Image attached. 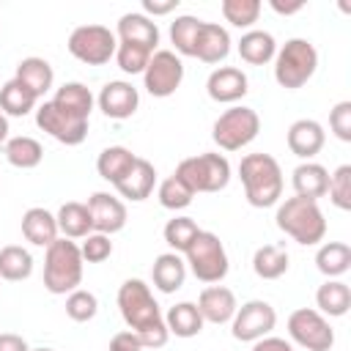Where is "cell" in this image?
I'll use <instances>...</instances> for the list:
<instances>
[{
  "label": "cell",
  "mask_w": 351,
  "mask_h": 351,
  "mask_svg": "<svg viewBox=\"0 0 351 351\" xmlns=\"http://www.w3.org/2000/svg\"><path fill=\"white\" fill-rule=\"evenodd\" d=\"M30 274H33V255L25 247H19V244L0 247V280L22 282Z\"/></svg>",
  "instance_id": "35"
},
{
  "label": "cell",
  "mask_w": 351,
  "mask_h": 351,
  "mask_svg": "<svg viewBox=\"0 0 351 351\" xmlns=\"http://www.w3.org/2000/svg\"><path fill=\"white\" fill-rule=\"evenodd\" d=\"M36 93L33 90H27L16 77L14 80H8L3 88H0V112L8 118H22V115H27L30 110H36Z\"/></svg>",
  "instance_id": "33"
},
{
  "label": "cell",
  "mask_w": 351,
  "mask_h": 351,
  "mask_svg": "<svg viewBox=\"0 0 351 351\" xmlns=\"http://www.w3.org/2000/svg\"><path fill=\"white\" fill-rule=\"evenodd\" d=\"M162 233H165V241L170 244L173 252H186V247L200 233V228H197V222L192 217H173V219H167Z\"/></svg>",
  "instance_id": "39"
},
{
  "label": "cell",
  "mask_w": 351,
  "mask_h": 351,
  "mask_svg": "<svg viewBox=\"0 0 351 351\" xmlns=\"http://www.w3.org/2000/svg\"><path fill=\"white\" fill-rule=\"evenodd\" d=\"M252 271L261 280H280L288 271V252L277 244H263L252 255Z\"/></svg>",
  "instance_id": "36"
},
{
  "label": "cell",
  "mask_w": 351,
  "mask_h": 351,
  "mask_svg": "<svg viewBox=\"0 0 351 351\" xmlns=\"http://www.w3.org/2000/svg\"><path fill=\"white\" fill-rule=\"evenodd\" d=\"M134 162H137V156H134L129 148H123V145H110V148H104V151L99 154L96 170H99V176H101L104 181L118 184V181L134 167Z\"/></svg>",
  "instance_id": "32"
},
{
  "label": "cell",
  "mask_w": 351,
  "mask_h": 351,
  "mask_svg": "<svg viewBox=\"0 0 351 351\" xmlns=\"http://www.w3.org/2000/svg\"><path fill=\"white\" fill-rule=\"evenodd\" d=\"M181 80H184V63L173 49H156L143 71V85L156 99L173 96L178 90Z\"/></svg>",
  "instance_id": "11"
},
{
  "label": "cell",
  "mask_w": 351,
  "mask_h": 351,
  "mask_svg": "<svg viewBox=\"0 0 351 351\" xmlns=\"http://www.w3.org/2000/svg\"><path fill=\"white\" fill-rule=\"evenodd\" d=\"M58 107H63L66 112H71V115H77V118H90V112H93V93H90V88L88 85H82V82H63L58 90H55V99H52Z\"/></svg>",
  "instance_id": "31"
},
{
  "label": "cell",
  "mask_w": 351,
  "mask_h": 351,
  "mask_svg": "<svg viewBox=\"0 0 351 351\" xmlns=\"http://www.w3.org/2000/svg\"><path fill=\"white\" fill-rule=\"evenodd\" d=\"M82 255L71 239H55L44 252V288L49 293H71L82 282Z\"/></svg>",
  "instance_id": "4"
},
{
  "label": "cell",
  "mask_w": 351,
  "mask_h": 351,
  "mask_svg": "<svg viewBox=\"0 0 351 351\" xmlns=\"http://www.w3.org/2000/svg\"><path fill=\"white\" fill-rule=\"evenodd\" d=\"M184 255H186L189 271H192L200 282H208V285L222 282L225 274H228V269H230L225 244H222L219 236L211 233V230H200V233L192 239V244L186 247Z\"/></svg>",
  "instance_id": "7"
},
{
  "label": "cell",
  "mask_w": 351,
  "mask_h": 351,
  "mask_svg": "<svg viewBox=\"0 0 351 351\" xmlns=\"http://www.w3.org/2000/svg\"><path fill=\"white\" fill-rule=\"evenodd\" d=\"M315 266L329 280L343 277L351 269V247L346 241H324L315 252Z\"/></svg>",
  "instance_id": "30"
},
{
  "label": "cell",
  "mask_w": 351,
  "mask_h": 351,
  "mask_svg": "<svg viewBox=\"0 0 351 351\" xmlns=\"http://www.w3.org/2000/svg\"><path fill=\"white\" fill-rule=\"evenodd\" d=\"M203 324L206 321H203V315H200L195 302H178L165 315V326L176 337H195V335L203 332Z\"/></svg>",
  "instance_id": "26"
},
{
  "label": "cell",
  "mask_w": 351,
  "mask_h": 351,
  "mask_svg": "<svg viewBox=\"0 0 351 351\" xmlns=\"http://www.w3.org/2000/svg\"><path fill=\"white\" fill-rule=\"evenodd\" d=\"M291 184L296 197H307V200H318L326 195L329 186V170L318 162H302L293 167L291 173Z\"/></svg>",
  "instance_id": "21"
},
{
  "label": "cell",
  "mask_w": 351,
  "mask_h": 351,
  "mask_svg": "<svg viewBox=\"0 0 351 351\" xmlns=\"http://www.w3.org/2000/svg\"><path fill=\"white\" fill-rule=\"evenodd\" d=\"M8 140V118L0 112V143H5Z\"/></svg>",
  "instance_id": "51"
},
{
  "label": "cell",
  "mask_w": 351,
  "mask_h": 351,
  "mask_svg": "<svg viewBox=\"0 0 351 351\" xmlns=\"http://www.w3.org/2000/svg\"><path fill=\"white\" fill-rule=\"evenodd\" d=\"M274 222L285 236H291L296 244H304V247H313L326 236V219H324V211L318 208V200L293 195L277 206Z\"/></svg>",
  "instance_id": "3"
},
{
  "label": "cell",
  "mask_w": 351,
  "mask_h": 351,
  "mask_svg": "<svg viewBox=\"0 0 351 351\" xmlns=\"http://www.w3.org/2000/svg\"><path fill=\"white\" fill-rule=\"evenodd\" d=\"M288 337L307 351H329L335 346V329L313 307H299L288 315Z\"/></svg>",
  "instance_id": "10"
},
{
  "label": "cell",
  "mask_w": 351,
  "mask_h": 351,
  "mask_svg": "<svg viewBox=\"0 0 351 351\" xmlns=\"http://www.w3.org/2000/svg\"><path fill=\"white\" fill-rule=\"evenodd\" d=\"M118 310H121V318L126 321V326L140 337L143 348H162L167 343L170 332L165 326V315H162L151 288L145 285V280L129 277L121 282Z\"/></svg>",
  "instance_id": "1"
},
{
  "label": "cell",
  "mask_w": 351,
  "mask_h": 351,
  "mask_svg": "<svg viewBox=\"0 0 351 351\" xmlns=\"http://www.w3.org/2000/svg\"><path fill=\"white\" fill-rule=\"evenodd\" d=\"M178 8V0H165V3H156V0H143V14H154V16H165L170 11Z\"/></svg>",
  "instance_id": "48"
},
{
  "label": "cell",
  "mask_w": 351,
  "mask_h": 351,
  "mask_svg": "<svg viewBox=\"0 0 351 351\" xmlns=\"http://www.w3.org/2000/svg\"><path fill=\"white\" fill-rule=\"evenodd\" d=\"M329 129L337 140L351 143V101H337L329 112Z\"/></svg>",
  "instance_id": "45"
},
{
  "label": "cell",
  "mask_w": 351,
  "mask_h": 351,
  "mask_svg": "<svg viewBox=\"0 0 351 351\" xmlns=\"http://www.w3.org/2000/svg\"><path fill=\"white\" fill-rule=\"evenodd\" d=\"M203 19L192 16V14H184V16H176L170 22V41L176 47V55H186L192 58L195 55V41H197V30H200Z\"/></svg>",
  "instance_id": "37"
},
{
  "label": "cell",
  "mask_w": 351,
  "mask_h": 351,
  "mask_svg": "<svg viewBox=\"0 0 351 351\" xmlns=\"http://www.w3.org/2000/svg\"><path fill=\"white\" fill-rule=\"evenodd\" d=\"M36 123L41 132H47L49 137H55L63 145H80L88 137V121L66 112L52 99L36 107Z\"/></svg>",
  "instance_id": "12"
},
{
  "label": "cell",
  "mask_w": 351,
  "mask_h": 351,
  "mask_svg": "<svg viewBox=\"0 0 351 351\" xmlns=\"http://www.w3.org/2000/svg\"><path fill=\"white\" fill-rule=\"evenodd\" d=\"M30 351H55V348H49V346H38V348H30Z\"/></svg>",
  "instance_id": "52"
},
{
  "label": "cell",
  "mask_w": 351,
  "mask_h": 351,
  "mask_svg": "<svg viewBox=\"0 0 351 351\" xmlns=\"http://www.w3.org/2000/svg\"><path fill=\"white\" fill-rule=\"evenodd\" d=\"M0 351H30V346L25 343V337H19L14 332H3L0 335Z\"/></svg>",
  "instance_id": "49"
},
{
  "label": "cell",
  "mask_w": 351,
  "mask_h": 351,
  "mask_svg": "<svg viewBox=\"0 0 351 351\" xmlns=\"http://www.w3.org/2000/svg\"><path fill=\"white\" fill-rule=\"evenodd\" d=\"M154 184H156V170H154V165H151L148 159H140V156H137L134 167L115 184V189L121 192V197L140 203V200H145V197L154 192Z\"/></svg>",
  "instance_id": "24"
},
{
  "label": "cell",
  "mask_w": 351,
  "mask_h": 351,
  "mask_svg": "<svg viewBox=\"0 0 351 351\" xmlns=\"http://www.w3.org/2000/svg\"><path fill=\"white\" fill-rule=\"evenodd\" d=\"M261 132V118L252 107L236 104L230 110H225L214 126H211V140L222 148V151H241L244 145H250Z\"/></svg>",
  "instance_id": "8"
},
{
  "label": "cell",
  "mask_w": 351,
  "mask_h": 351,
  "mask_svg": "<svg viewBox=\"0 0 351 351\" xmlns=\"http://www.w3.org/2000/svg\"><path fill=\"white\" fill-rule=\"evenodd\" d=\"M236 307H239L236 304V296L225 285H208L197 296V310H200L203 321L217 324V326L219 324H230V318L236 315Z\"/></svg>",
  "instance_id": "18"
},
{
  "label": "cell",
  "mask_w": 351,
  "mask_h": 351,
  "mask_svg": "<svg viewBox=\"0 0 351 351\" xmlns=\"http://www.w3.org/2000/svg\"><path fill=\"white\" fill-rule=\"evenodd\" d=\"M239 55L250 66H266L277 55V41L269 30H247L239 38Z\"/></svg>",
  "instance_id": "25"
},
{
  "label": "cell",
  "mask_w": 351,
  "mask_h": 351,
  "mask_svg": "<svg viewBox=\"0 0 351 351\" xmlns=\"http://www.w3.org/2000/svg\"><path fill=\"white\" fill-rule=\"evenodd\" d=\"M55 219H58V230L63 233V239H85L88 233H93L90 214H88L85 203H77V200L63 203L58 208Z\"/></svg>",
  "instance_id": "29"
},
{
  "label": "cell",
  "mask_w": 351,
  "mask_h": 351,
  "mask_svg": "<svg viewBox=\"0 0 351 351\" xmlns=\"http://www.w3.org/2000/svg\"><path fill=\"white\" fill-rule=\"evenodd\" d=\"M115 38L118 41H126V44H137L148 52H156V44H159V27L154 19H148L145 14H123L118 19V30H115Z\"/></svg>",
  "instance_id": "19"
},
{
  "label": "cell",
  "mask_w": 351,
  "mask_h": 351,
  "mask_svg": "<svg viewBox=\"0 0 351 351\" xmlns=\"http://www.w3.org/2000/svg\"><path fill=\"white\" fill-rule=\"evenodd\" d=\"M269 5H271V8L277 11V14H285V16H288V14H296V11H302V8H304V3H302V0H299V3H291V5H282V3L271 0Z\"/></svg>",
  "instance_id": "50"
},
{
  "label": "cell",
  "mask_w": 351,
  "mask_h": 351,
  "mask_svg": "<svg viewBox=\"0 0 351 351\" xmlns=\"http://www.w3.org/2000/svg\"><path fill=\"white\" fill-rule=\"evenodd\" d=\"M230 55V36L222 25L217 22H203L197 30V41H195V55L203 63H222Z\"/></svg>",
  "instance_id": "20"
},
{
  "label": "cell",
  "mask_w": 351,
  "mask_h": 351,
  "mask_svg": "<svg viewBox=\"0 0 351 351\" xmlns=\"http://www.w3.org/2000/svg\"><path fill=\"white\" fill-rule=\"evenodd\" d=\"M5 159L8 165L19 167V170H30V167H38L41 159H44V148L36 137H27V134H16V137H8L5 140Z\"/></svg>",
  "instance_id": "34"
},
{
  "label": "cell",
  "mask_w": 351,
  "mask_h": 351,
  "mask_svg": "<svg viewBox=\"0 0 351 351\" xmlns=\"http://www.w3.org/2000/svg\"><path fill=\"white\" fill-rule=\"evenodd\" d=\"M315 304H318V313L321 315L340 318L351 307V288L343 280H326L315 291Z\"/></svg>",
  "instance_id": "27"
},
{
  "label": "cell",
  "mask_w": 351,
  "mask_h": 351,
  "mask_svg": "<svg viewBox=\"0 0 351 351\" xmlns=\"http://www.w3.org/2000/svg\"><path fill=\"white\" fill-rule=\"evenodd\" d=\"M285 140H288V148H291L293 156L310 162V159L324 148L326 132H324V126H321L318 121H313V118H299V121H293V123L288 126V137H285Z\"/></svg>",
  "instance_id": "17"
},
{
  "label": "cell",
  "mask_w": 351,
  "mask_h": 351,
  "mask_svg": "<svg viewBox=\"0 0 351 351\" xmlns=\"http://www.w3.org/2000/svg\"><path fill=\"white\" fill-rule=\"evenodd\" d=\"M261 3L258 0H222L219 11L225 16V22H230L233 27H252L261 16Z\"/></svg>",
  "instance_id": "40"
},
{
  "label": "cell",
  "mask_w": 351,
  "mask_h": 351,
  "mask_svg": "<svg viewBox=\"0 0 351 351\" xmlns=\"http://www.w3.org/2000/svg\"><path fill=\"white\" fill-rule=\"evenodd\" d=\"M318 69V52L307 38H288L274 55V80L280 88H302Z\"/></svg>",
  "instance_id": "5"
},
{
  "label": "cell",
  "mask_w": 351,
  "mask_h": 351,
  "mask_svg": "<svg viewBox=\"0 0 351 351\" xmlns=\"http://www.w3.org/2000/svg\"><path fill=\"white\" fill-rule=\"evenodd\" d=\"M156 197H159V206H162V208L181 211V208H186V206L192 203L195 192H192V189H189L178 176H167V178L159 184Z\"/></svg>",
  "instance_id": "38"
},
{
  "label": "cell",
  "mask_w": 351,
  "mask_h": 351,
  "mask_svg": "<svg viewBox=\"0 0 351 351\" xmlns=\"http://www.w3.org/2000/svg\"><path fill=\"white\" fill-rule=\"evenodd\" d=\"M277 324V313L263 299H250L241 307H236V315L230 318V335L241 343H255L266 337Z\"/></svg>",
  "instance_id": "13"
},
{
  "label": "cell",
  "mask_w": 351,
  "mask_h": 351,
  "mask_svg": "<svg viewBox=\"0 0 351 351\" xmlns=\"http://www.w3.org/2000/svg\"><path fill=\"white\" fill-rule=\"evenodd\" d=\"M244 197L255 208H269L282 197V170L271 154H247L239 162Z\"/></svg>",
  "instance_id": "2"
},
{
  "label": "cell",
  "mask_w": 351,
  "mask_h": 351,
  "mask_svg": "<svg viewBox=\"0 0 351 351\" xmlns=\"http://www.w3.org/2000/svg\"><path fill=\"white\" fill-rule=\"evenodd\" d=\"M151 280L154 288L162 293H176L184 280H186V261L178 252H162L156 255L154 266H151Z\"/></svg>",
  "instance_id": "22"
},
{
  "label": "cell",
  "mask_w": 351,
  "mask_h": 351,
  "mask_svg": "<svg viewBox=\"0 0 351 351\" xmlns=\"http://www.w3.org/2000/svg\"><path fill=\"white\" fill-rule=\"evenodd\" d=\"M16 80H19L27 90H33L36 99H41V96L52 88L55 74H52V66H49L44 58H22V60L16 63Z\"/></svg>",
  "instance_id": "28"
},
{
  "label": "cell",
  "mask_w": 351,
  "mask_h": 351,
  "mask_svg": "<svg viewBox=\"0 0 351 351\" xmlns=\"http://www.w3.org/2000/svg\"><path fill=\"white\" fill-rule=\"evenodd\" d=\"M80 255H82V261H88V263H101V261H107V258L112 255V241H110V236L96 233V230L88 233V236L82 239Z\"/></svg>",
  "instance_id": "44"
},
{
  "label": "cell",
  "mask_w": 351,
  "mask_h": 351,
  "mask_svg": "<svg viewBox=\"0 0 351 351\" xmlns=\"http://www.w3.org/2000/svg\"><path fill=\"white\" fill-rule=\"evenodd\" d=\"M99 110L107 115V118H115V121H123V118H132L140 107V93L132 82L126 80H112L107 82L101 90H99V99H96Z\"/></svg>",
  "instance_id": "14"
},
{
  "label": "cell",
  "mask_w": 351,
  "mask_h": 351,
  "mask_svg": "<svg viewBox=\"0 0 351 351\" xmlns=\"http://www.w3.org/2000/svg\"><path fill=\"white\" fill-rule=\"evenodd\" d=\"M252 351H293V346H291L285 337H271V335H266V337H261V340L252 343Z\"/></svg>",
  "instance_id": "47"
},
{
  "label": "cell",
  "mask_w": 351,
  "mask_h": 351,
  "mask_svg": "<svg viewBox=\"0 0 351 351\" xmlns=\"http://www.w3.org/2000/svg\"><path fill=\"white\" fill-rule=\"evenodd\" d=\"M85 206H88L90 225H93L96 233L112 236V233L123 230V225H126V206L115 195H110V192H93Z\"/></svg>",
  "instance_id": "15"
},
{
  "label": "cell",
  "mask_w": 351,
  "mask_h": 351,
  "mask_svg": "<svg viewBox=\"0 0 351 351\" xmlns=\"http://www.w3.org/2000/svg\"><path fill=\"white\" fill-rule=\"evenodd\" d=\"M247 90H250V80L236 66H219L206 80V93L217 104H236L239 99L247 96Z\"/></svg>",
  "instance_id": "16"
},
{
  "label": "cell",
  "mask_w": 351,
  "mask_h": 351,
  "mask_svg": "<svg viewBox=\"0 0 351 351\" xmlns=\"http://www.w3.org/2000/svg\"><path fill=\"white\" fill-rule=\"evenodd\" d=\"M151 55L154 52H148L137 44H126V41H118V49H115V60H118V69L123 74H143Z\"/></svg>",
  "instance_id": "42"
},
{
  "label": "cell",
  "mask_w": 351,
  "mask_h": 351,
  "mask_svg": "<svg viewBox=\"0 0 351 351\" xmlns=\"http://www.w3.org/2000/svg\"><path fill=\"white\" fill-rule=\"evenodd\" d=\"M173 176H178L195 195L197 192H219L230 181V162L222 154L208 151V154L181 159Z\"/></svg>",
  "instance_id": "6"
},
{
  "label": "cell",
  "mask_w": 351,
  "mask_h": 351,
  "mask_svg": "<svg viewBox=\"0 0 351 351\" xmlns=\"http://www.w3.org/2000/svg\"><path fill=\"white\" fill-rule=\"evenodd\" d=\"M326 195H329V200H332L340 211H348V208H351V165H340V167L329 176Z\"/></svg>",
  "instance_id": "43"
},
{
  "label": "cell",
  "mask_w": 351,
  "mask_h": 351,
  "mask_svg": "<svg viewBox=\"0 0 351 351\" xmlns=\"http://www.w3.org/2000/svg\"><path fill=\"white\" fill-rule=\"evenodd\" d=\"M110 351H143V343H140V337L132 329H123V332L112 335Z\"/></svg>",
  "instance_id": "46"
},
{
  "label": "cell",
  "mask_w": 351,
  "mask_h": 351,
  "mask_svg": "<svg viewBox=\"0 0 351 351\" xmlns=\"http://www.w3.org/2000/svg\"><path fill=\"white\" fill-rule=\"evenodd\" d=\"M69 52L88 66H104L110 63V58H115L118 49V38L110 27L104 25H80L71 30L69 36Z\"/></svg>",
  "instance_id": "9"
},
{
  "label": "cell",
  "mask_w": 351,
  "mask_h": 351,
  "mask_svg": "<svg viewBox=\"0 0 351 351\" xmlns=\"http://www.w3.org/2000/svg\"><path fill=\"white\" fill-rule=\"evenodd\" d=\"M58 219L52 211L41 208V206H33L22 214V236L36 244V247H49L55 239H58Z\"/></svg>",
  "instance_id": "23"
},
{
  "label": "cell",
  "mask_w": 351,
  "mask_h": 351,
  "mask_svg": "<svg viewBox=\"0 0 351 351\" xmlns=\"http://www.w3.org/2000/svg\"><path fill=\"white\" fill-rule=\"evenodd\" d=\"M96 313H99V299H96L90 291L77 288V291H71V293L66 296V315H69L71 321L85 324V321H90Z\"/></svg>",
  "instance_id": "41"
}]
</instances>
